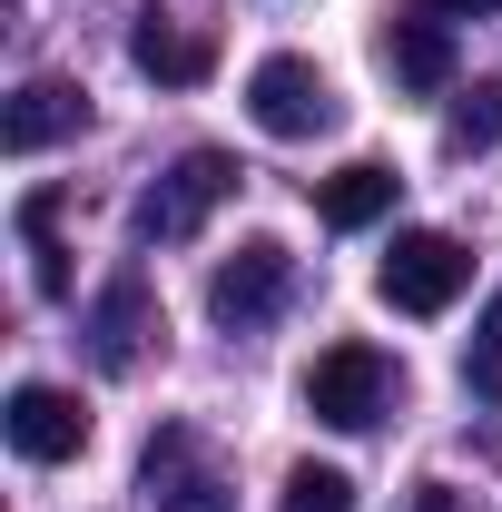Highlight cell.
Listing matches in <instances>:
<instances>
[{"instance_id":"obj_1","label":"cell","mask_w":502,"mask_h":512,"mask_svg":"<svg viewBox=\"0 0 502 512\" xmlns=\"http://www.w3.org/2000/svg\"><path fill=\"white\" fill-rule=\"evenodd\" d=\"M463 286H473V256L453 247L443 227H404V237L384 247V266H375V296L394 316H443Z\"/></svg>"},{"instance_id":"obj_2","label":"cell","mask_w":502,"mask_h":512,"mask_svg":"<svg viewBox=\"0 0 502 512\" xmlns=\"http://www.w3.org/2000/svg\"><path fill=\"white\" fill-rule=\"evenodd\" d=\"M217 197H237V158H227V148H188L158 188L138 197V237H148V247H178V237L207 227Z\"/></svg>"},{"instance_id":"obj_3","label":"cell","mask_w":502,"mask_h":512,"mask_svg":"<svg viewBox=\"0 0 502 512\" xmlns=\"http://www.w3.org/2000/svg\"><path fill=\"white\" fill-rule=\"evenodd\" d=\"M384 394H394V365H384L375 345H325V355L306 365V414L335 424V434L384 424Z\"/></svg>"},{"instance_id":"obj_4","label":"cell","mask_w":502,"mask_h":512,"mask_svg":"<svg viewBox=\"0 0 502 512\" xmlns=\"http://www.w3.org/2000/svg\"><path fill=\"white\" fill-rule=\"evenodd\" d=\"M247 119L266 128V138H325V128H335V89H325L315 60L276 50V60H256V79H247Z\"/></svg>"},{"instance_id":"obj_5","label":"cell","mask_w":502,"mask_h":512,"mask_svg":"<svg viewBox=\"0 0 502 512\" xmlns=\"http://www.w3.org/2000/svg\"><path fill=\"white\" fill-rule=\"evenodd\" d=\"M286 286H296V256L276 247V237H247V247L207 276V316L227 325V335H247V325H266L286 306Z\"/></svg>"},{"instance_id":"obj_6","label":"cell","mask_w":502,"mask_h":512,"mask_svg":"<svg viewBox=\"0 0 502 512\" xmlns=\"http://www.w3.org/2000/svg\"><path fill=\"white\" fill-rule=\"evenodd\" d=\"M138 473H148L158 512H237V503H227V473H217V463L197 453V434H188V424H158Z\"/></svg>"},{"instance_id":"obj_7","label":"cell","mask_w":502,"mask_h":512,"mask_svg":"<svg viewBox=\"0 0 502 512\" xmlns=\"http://www.w3.org/2000/svg\"><path fill=\"white\" fill-rule=\"evenodd\" d=\"M0 424H10V444L30 453V463H69V453L89 444V414H79V394H60V384H20Z\"/></svg>"},{"instance_id":"obj_8","label":"cell","mask_w":502,"mask_h":512,"mask_svg":"<svg viewBox=\"0 0 502 512\" xmlns=\"http://www.w3.org/2000/svg\"><path fill=\"white\" fill-rule=\"evenodd\" d=\"M148 335H158V296H148V276L128 266L119 286L89 306V345H99V365H109V375H128V365L148 355Z\"/></svg>"},{"instance_id":"obj_9","label":"cell","mask_w":502,"mask_h":512,"mask_svg":"<svg viewBox=\"0 0 502 512\" xmlns=\"http://www.w3.org/2000/svg\"><path fill=\"white\" fill-rule=\"evenodd\" d=\"M69 128H89V99H79L69 79H30V89L10 99V128H0V138H10V158H40Z\"/></svg>"},{"instance_id":"obj_10","label":"cell","mask_w":502,"mask_h":512,"mask_svg":"<svg viewBox=\"0 0 502 512\" xmlns=\"http://www.w3.org/2000/svg\"><path fill=\"white\" fill-rule=\"evenodd\" d=\"M394 188H404L394 168H375V158H355V168H335V178L315 188V217H325V227H375L384 207H394Z\"/></svg>"},{"instance_id":"obj_11","label":"cell","mask_w":502,"mask_h":512,"mask_svg":"<svg viewBox=\"0 0 502 512\" xmlns=\"http://www.w3.org/2000/svg\"><path fill=\"white\" fill-rule=\"evenodd\" d=\"M128 60L148 69V79H168V89H197V79H207V40H188L178 20H158V10H148V20L128 30Z\"/></svg>"},{"instance_id":"obj_12","label":"cell","mask_w":502,"mask_h":512,"mask_svg":"<svg viewBox=\"0 0 502 512\" xmlns=\"http://www.w3.org/2000/svg\"><path fill=\"white\" fill-rule=\"evenodd\" d=\"M384 60H394L404 89H443V79H453V30H443V20H394Z\"/></svg>"},{"instance_id":"obj_13","label":"cell","mask_w":502,"mask_h":512,"mask_svg":"<svg viewBox=\"0 0 502 512\" xmlns=\"http://www.w3.org/2000/svg\"><path fill=\"white\" fill-rule=\"evenodd\" d=\"M20 237H30V286L40 296H69V247H60V197L50 188L20 197Z\"/></svg>"},{"instance_id":"obj_14","label":"cell","mask_w":502,"mask_h":512,"mask_svg":"<svg viewBox=\"0 0 502 512\" xmlns=\"http://www.w3.org/2000/svg\"><path fill=\"white\" fill-rule=\"evenodd\" d=\"M443 148H453V158H483V148H502V79L453 89V109H443Z\"/></svg>"},{"instance_id":"obj_15","label":"cell","mask_w":502,"mask_h":512,"mask_svg":"<svg viewBox=\"0 0 502 512\" xmlns=\"http://www.w3.org/2000/svg\"><path fill=\"white\" fill-rule=\"evenodd\" d=\"M286 512H355V483L335 463H296L286 473Z\"/></svg>"},{"instance_id":"obj_16","label":"cell","mask_w":502,"mask_h":512,"mask_svg":"<svg viewBox=\"0 0 502 512\" xmlns=\"http://www.w3.org/2000/svg\"><path fill=\"white\" fill-rule=\"evenodd\" d=\"M483 365H502V296L483 306Z\"/></svg>"},{"instance_id":"obj_17","label":"cell","mask_w":502,"mask_h":512,"mask_svg":"<svg viewBox=\"0 0 502 512\" xmlns=\"http://www.w3.org/2000/svg\"><path fill=\"white\" fill-rule=\"evenodd\" d=\"M424 10H483V0H424Z\"/></svg>"},{"instance_id":"obj_18","label":"cell","mask_w":502,"mask_h":512,"mask_svg":"<svg viewBox=\"0 0 502 512\" xmlns=\"http://www.w3.org/2000/svg\"><path fill=\"white\" fill-rule=\"evenodd\" d=\"M424 512H453V493H424Z\"/></svg>"}]
</instances>
